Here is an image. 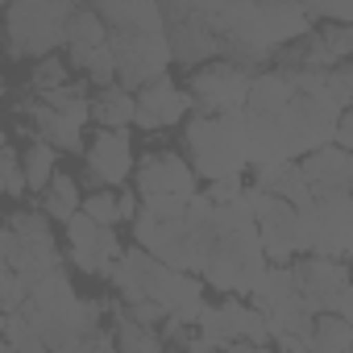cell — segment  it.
Here are the masks:
<instances>
[{
	"mask_svg": "<svg viewBox=\"0 0 353 353\" xmlns=\"http://www.w3.org/2000/svg\"><path fill=\"white\" fill-rule=\"evenodd\" d=\"M92 9L108 26V50L117 63V83L125 92H141L170 75L174 54L166 38V17L158 5H145V0H96Z\"/></svg>",
	"mask_w": 353,
	"mask_h": 353,
	"instance_id": "obj_1",
	"label": "cell"
},
{
	"mask_svg": "<svg viewBox=\"0 0 353 353\" xmlns=\"http://www.w3.org/2000/svg\"><path fill=\"white\" fill-rule=\"evenodd\" d=\"M270 262H266V250H262V233H258V221H254V204H250V192L229 204V208H216V241L208 250V262L200 270V279L221 291V295H254L266 279Z\"/></svg>",
	"mask_w": 353,
	"mask_h": 353,
	"instance_id": "obj_2",
	"label": "cell"
},
{
	"mask_svg": "<svg viewBox=\"0 0 353 353\" xmlns=\"http://www.w3.org/2000/svg\"><path fill=\"white\" fill-rule=\"evenodd\" d=\"M183 154L196 166V174L208 179V183L241 179V170L254 166L245 112H233V117H200V112H192V121L183 125Z\"/></svg>",
	"mask_w": 353,
	"mask_h": 353,
	"instance_id": "obj_3",
	"label": "cell"
},
{
	"mask_svg": "<svg viewBox=\"0 0 353 353\" xmlns=\"http://www.w3.org/2000/svg\"><path fill=\"white\" fill-rule=\"evenodd\" d=\"M0 258H5L9 270H17V274L30 283V291H34L42 279L67 270V254H63L59 241H54V221L38 208V200L13 208V212L5 216V233H0Z\"/></svg>",
	"mask_w": 353,
	"mask_h": 353,
	"instance_id": "obj_4",
	"label": "cell"
},
{
	"mask_svg": "<svg viewBox=\"0 0 353 353\" xmlns=\"http://www.w3.org/2000/svg\"><path fill=\"white\" fill-rule=\"evenodd\" d=\"M79 5L71 0H13L0 9L5 21V54L9 63H38L67 46V26Z\"/></svg>",
	"mask_w": 353,
	"mask_h": 353,
	"instance_id": "obj_5",
	"label": "cell"
},
{
	"mask_svg": "<svg viewBox=\"0 0 353 353\" xmlns=\"http://www.w3.org/2000/svg\"><path fill=\"white\" fill-rule=\"evenodd\" d=\"M254 79H258V71L237 67L229 59H216V63L192 71L183 79V88H188V96H192L200 117H233V112H245Z\"/></svg>",
	"mask_w": 353,
	"mask_h": 353,
	"instance_id": "obj_6",
	"label": "cell"
},
{
	"mask_svg": "<svg viewBox=\"0 0 353 353\" xmlns=\"http://www.w3.org/2000/svg\"><path fill=\"white\" fill-rule=\"evenodd\" d=\"M250 204H254V221H258L270 266H291L295 258L307 254V237H303V221L295 204H287L283 196L258 192V188H250Z\"/></svg>",
	"mask_w": 353,
	"mask_h": 353,
	"instance_id": "obj_7",
	"label": "cell"
},
{
	"mask_svg": "<svg viewBox=\"0 0 353 353\" xmlns=\"http://www.w3.org/2000/svg\"><path fill=\"white\" fill-rule=\"evenodd\" d=\"M307 254L341 258L353 250V192H328L316 196L307 208H299Z\"/></svg>",
	"mask_w": 353,
	"mask_h": 353,
	"instance_id": "obj_8",
	"label": "cell"
},
{
	"mask_svg": "<svg viewBox=\"0 0 353 353\" xmlns=\"http://www.w3.org/2000/svg\"><path fill=\"white\" fill-rule=\"evenodd\" d=\"M162 17H166L170 54H174L179 67H188V75L200 71V67H208V63H216V59H225L221 38L200 17V5H179V0H170V5L162 9Z\"/></svg>",
	"mask_w": 353,
	"mask_h": 353,
	"instance_id": "obj_9",
	"label": "cell"
},
{
	"mask_svg": "<svg viewBox=\"0 0 353 353\" xmlns=\"http://www.w3.org/2000/svg\"><path fill=\"white\" fill-rule=\"evenodd\" d=\"M133 137L129 129H96L83 154V183L92 192H125L133 179Z\"/></svg>",
	"mask_w": 353,
	"mask_h": 353,
	"instance_id": "obj_10",
	"label": "cell"
},
{
	"mask_svg": "<svg viewBox=\"0 0 353 353\" xmlns=\"http://www.w3.org/2000/svg\"><path fill=\"white\" fill-rule=\"evenodd\" d=\"M133 192L141 200H154V196L196 200L200 196V174L188 162V154H179V150H145L137 158V170H133Z\"/></svg>",
	"mask_w": 353,
	"mask_h": 353,
	"instance_id": "obj_11",
	"label": "cell"
},
{
	"mask_svg": "<svg viewBox=\"0 0 353 353\" xmlns=\"http://www.w3.org/2000/svg\"><path fill=\"white\" fill-rule=\"evenodd\" d=\"M125 250L129 245H121L117 229H104V225H96L83 212L67 225V262L79 266L92 279H108L117 270V262L125 258Z\"/></svg>",
	"mask_w": 353,
	"mask_h": 353,
	"instance_id": "obj_12",
	"label": "cell"
},
{
	"mask_svg": "<svg viewBox=\"0 0 353 353\" xmlns=\"http://www.w3.org/2000/svg\"><path fill=\"white\" fill-rule=\"evenodd\" d=\"M291 270H295V287H299V295L307 299V307H312L316 316L336 312V307H341V295L353 287V279H349V262H341V258L303 254V258L291 262Z\"/></svg>",
	"mask_w": 353,
	"mask_h": 353,
	"instance_id": "obj_13",
	"label": "cell"
},
{
	"mask_svg": "<svg viewBox=\"0 0 353 353\" xmlns=\"http://www.w3.org/2000/svg\"><path fill=\"white\" fill-rule=\"evenodd\" d=\"M192 112H196V104H192L188 88H183V83H174L170 75L137 92V129H145V133L188 125Z\"/></svg>",
	"mask_w": 353,
	"mask_h": 353,
	"instance_id": "obj_14",
	"label": "cell"
},
{
	"mask_svg": "<svg viewBox=\"0 0 353 353\" xmlns=\"http://www.w3.org/2000/svg\"><path fill=\"white\" fill-rule=\"evenodd\" d=\"M299 166H303V174H307V183H312L316 196L353 192V154L341 150L336 141L316 150V154H307V158H299Z\"/></svg>",
	"mask_w": 353,
	"mask_h": 353,
	"instance_id": "obj_15",
	"label": "cell"
},
{
	"mask_svg": "<svg viewBox=\"0 0 353 353\" xmlns=\"http://www.w3.org/2000/svg\"><path fill=\"white\" fill-rule=\"evenodd\" d=\"M108 312H112V341H117V353H166L162 328H150V324L133 320L121 299H112Z\"/></svg>",
	"mask_w": 353,
	"mask_h": 353,
	"instance_id": "obj_16",
	"label": "cell"
},
{
	"mask_svg": "<svg viewBox=\"0 0 353 353\" xmlns=\"http://www.w3.org/2000/svg\"><path fill=\"white\" fill-rule=\"evenodd\" d=\"M92 125L96 129H133L137 125V92H125L121 83L96 92L92 96Z\"/></svg>",
	"mask_w": 353,
	"mask_h": 353,
	"instance_id": "obj_17",
	"label": "cell"
},
{
	"mask_svg": "<svg viewBox=\"0 0 353 353\" xmlns=\"http://www.w3.org/2000/svg\"><path fill=\"white\" fill-rule=\"evenodd\" d=\"M83 200H88V196L79 192V179H75V174H67V170H59V174H54V183L38 196V208H42L54 225L67 229V225L83 212Z\"/></svg>",
	"mask_w": 353,
	"mask_h": 353,
	"instance_id": "obj_18",
	"label": "cell"
},
{
	"mask_svg": "<svg viewBox=\"0 0 353 353\" xmlns=\"http://www.w3.org/2000/svg\"><path fill=\"white\" fill-rule=\"evenodd\" d=\"M21 162H26V183H30V196H42L50 183H54V174H59V150L46 145L42 137H30L21 145Z\"/></svg>",
	"mask_w": 353,
	"mask_h": 353,
	"instance_id": "obj_19",
	"label": "cell"
},
{
	"mask_svg": "<svg viewBox=\"0 0 353 353\" xmlns=\"http://www.w3.org/2000/svg\"><path fill=\"white\" fill-rule=\"evenodd\" d=\"M307 353H353V328L345 316L328 312V316H316V332L307 341Z\"/></svg>",
	"mask_w": 353,
	"mask_h": 353,
	"instance_id": "obj_20",
	"label": "cell"
},
{
	"mask_svg": "<svg viewBox=\"0 0 353 353\" xmlns=\"http://www.w3.org/2000/svg\"><path fill=\"white\" fill-rule=\"evenodd\" d=\"M67 83H75V79H71V63H67L63 54L38 59V63L26 71V92H30V96H46V92H59V88H67Z\"/></svg>",
	"mask_w": 353,
	"mask_h": 353,
	"instance_id": "obj_21",
	"label": "cell"
},
{
	"mask_svg": "<svg viewBox=\"0 0 353 353\" xmlns=\"http://www.w3.org/2000/svg\"><path fill=\"white\" fill-rule=\"evenodd\" d=\"M295 291H299V287H295V270H291V266H270L266 279H262V287L250 295V303L270 316V312H274L279 303H287Z\"/></svg>",
	"mask_w": 353,
	"mask_h": 353,
	"instance_id": "obj_22",
	"label": "cell"
},
{
	"mask_svg": "<svg viewBox=\"0 0 353 353\" xmlns=\"http://www.w3.org/2000/svg\"><path fill=\"white\" fill-rule=\"evenodd\" d=\"M0 353H50V349H46L42 332L21 312H13V316H5V345H0Z\"/></svg>",
	"mask_w": 353,
	"mask_h": 353,
	"instance_id": "obj_23",
	"label": "cell"
},
{
	"mask_svg": "<svg viewBox=\"0 0 353 353\" xmlns=\"http://www.w3.org/2000/svg\"><path fill=\"white\" fill-rule=\"evenodd\" d=\"M0 183H5V196L9 200H21L30 196V183H26V162H21V145L9 137L5 150H0Z\"/></svg>",
	"mask_w": 353,
	"mask_h": 353,
	"instance_id": "obj_24",
	"label": "cell"
},
{
	"mask_svg": "<svg viewBox=\"0 0 353 353\" xmlns=\"http://www.w3.org/2000/svg\"><path fill=\"white\" fill-rule=\"evenodd\" d=\"M83 216H92L104 229H117L121 225V192H92L83 200Z\"/></svg>",
	"mask_w": 353,
	"mask_h": 353,
	"instance_id": "obj_25",
	"label": "cell"
},
{
	"mask_svg": "<svg viewBox=\"0 0 353 353\" xmlns=\"http://www.w3.org/2000/svg\"><path fill=\"white\" fill-rule=\"evenodd\" d=\"M336 145L353 154V108H345V112H341V125H336Z\"/></svg>",
	"mask_w": 353,
	"mask_h": 353,
	"instance_id": "obj_26",
	"label": "cell"
},
{
	"mask_svg": "<svg viewBox=\"0 0 353 353\" xmlns=\"http://www.w3.org/2000/svg\"><path fill=\"white\" fill-rule=\"evenodd\" d=\"M79 353H117V341H112V328H108V332H96V336H92V341H88V345H83Z\"/></svg>",
	"mask_w": 353,
	"mask_h": 353,
	"instance_id": "obj_27",
	"label": "cell"
},
{
	"mask_svg": "<svg viewBox=\"0 0 353 353\" xmlns=\"http://www.w3.org/2000/svg\"><path fill=\"white\" fill-rule=\"evenodd\" d=\"M225 353H274L270 345H245V341H237V345H229Z\"/></svg>",
	"mask_w": 353,
	"mask_h": 353,
	"instance_id": "obj_28",
	"label": "cell"
},
{
	"mask_svg": "<svg viewBox=\"0 0 353 353\" xmlns=\"http://www.w3.org/2000/svg\"><path fill=\"white\" fill-rule=\"evenodd\" d=\"M349 279H353V250H349Z\"/></svg>",
	"mask_w": 353,
	"mask_h": 353,
	"instance_id": "obj_29",
	"label": "cell"
}]
</instances>
